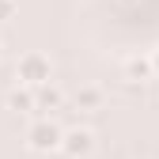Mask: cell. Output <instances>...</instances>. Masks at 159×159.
Instances as JSON below:
<instances>
[{"label": "cell", "mask_w": 159, "mask_h": 159, "mask_svg": "<svg viewBox=\"0 0 159 159\" xmlns=\"http://www.w3.org/2000/svg\"><path fill=\"white\" fill-rule=\"evenodd\" d=\"M49 57L46 53H27V57H19V65H15V76H19V84H27L30 91L38 87H46L49 84Z\"/></svg>", "instance_id": "obj_1"}, {"label": "cell", "mask_w": 159, "mask_h": 159, "mask_svg": "<svg viewBox=\"0 0 159 159\" xmlns=\"http://www.w3.org/2000/svg\"><path fill=\"white\" fill-rule=\"evenodd\" d=\"M27 144L34 148V152H53V148H61L65 144V129L57 125V121H34L30 125V133H27Z\"/></svg>", "instance_id": "obj_2"}, {"label": "cell", "mask_w": 159, "mask_h": 159, "mask_svg": "<svg viewBox=\"0 0 159 159\" xmlns=\"http://www.w3.org/2000/svg\"><path fill=\"white\" fill-rule=\"evenodd\" d=\"M61 152H65L68 159H84V155H91V152H95V133H91V129H68Z\"/></svg>", "instance_id": "obj_3"}, {"label": "cell", "mask_w": 159, "mask_h": 159, "mask_svg": "<svg viewBox=\"0 0 159 159\" xmlns=\"http://www.w3.org/2000/svg\"><path fill=\"white\" fill-rule=\"evenodd\" d=\"M34 95H38V114H42V110H57V106L65 102V95H61V87H53V84H46V87H38Z\"/></svg>", "instance_id": "obj_4"}, {"label": "cell", "mask_w": 159, "mask_h": 159, "mask_svg": "<svg viewBox=\"0 0 159 159\" xmlns=\"http://www.w3.org/2000/svg\"><path fill=\"white\" fill-rule=\"evenodd\" d=\"M8 106H11V110H34V114H38V95H34L30 87H23V91L15 87V91L8 95Z\"/></svg>", "instance_id": "obj_5"}, {"label": "cell", "mask_w": 159, "mask_h": 159, "mask_svg": "<svg viewBox=\"0 0 159 159\" xmlns=\"http://www.w3.org/2000/svg\"><path fill=\"white\" fill-rule=\"evenodd\" d=\"M155 72V65L148 61V57H129V61H125V76L129 80H148Z\"/></svg>", "instance_id": "obj_6"}, {"label": "cell", "mask_w": 159, "mask_h": 159, "mask_svg": "<svg viewBox=\"0 0 159 159\" xmlns=\"http://www.w3.org/2000/svg\"><path fill=\"white\" fill-rule=\"evenodd\" d=\"M98 102H102V91L98 87H80V95H76L80 110H98Z\"/></svg>", "instance_id": "obj_7"}, {"label": "cell", "mask_w": 159, "mask_h": 159, "mask_svg": "<svg viewBox=\"0 0 159 159\" xmlns=\"http://www.w3.org/2000/svg\"><path fill=\"white\" fill-rule=\"evenodd\" d=\"M11 15H15V0H0V23L11 19Z\"/></svg>", "instance_id": "obj_8"}, {"label": "cell", "mask_w": 159, "mask_h": 159, "mask_svg": "<svg viewBox=\"0 0 159 159\" xmlns=\"http://www.w3.org/2000/svg\"><path fill=\"white\" fill-rule=\"evenodd\" d=\"M152 65H155V68H159V53H155V57H152Z\"/></svg>", "instance_id": "obj_9"}]
</instances>
